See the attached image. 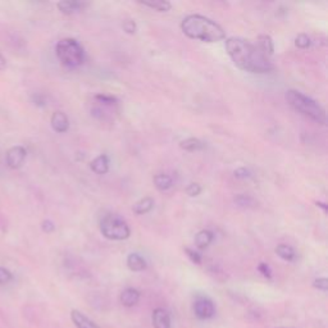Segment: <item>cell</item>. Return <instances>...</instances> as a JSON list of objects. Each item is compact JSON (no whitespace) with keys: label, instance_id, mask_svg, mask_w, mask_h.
Listing matches in <instances>:
<instances>
[{"label":"cell","instance_id":"1","mask_svg":"<svg viewBox=\"0 0 328 328\" xmlns=\"http://www.w3.org/2000/svg\"><path fill=\"white\" fill-rule=\"evenodd\" d=\"M226 50L240 70L249 73H268L273 70V63L260 51L256 44L243 38H228Z\"/></svg>","mask_w":328,"mask_h":328},{"label":"cell","instance_id":"2","mask_svg":"<svg viewBox=\"0 0 328 328\" xmlns=\"http://www.w3.org/2000/svg\"><path fill=\"white\" fill-rule=\"evenodd\" d=\"M181 30L187 38L205 42H218L226 38V32L213 19L202 14H189L183 18Z\"/></svg>","mask_w":328,"mask_h":328},{"label":"cell","instance_id":"3","mask_svg":"<svg viewBox=\"0 0 328 328\" xmlns=\"http://www.w3.org/2000/svg\"><path fill=\"white\" fill-rule=\"evenodd\" d=\"M286 100L295 111L300 112L305 117L310 118L319 124H326V111L316 100L304 95L303 92L296 90H288L286 92Z\"/></svg>","mask_w":328,"mask_h":328},{"label":"cell","instance_id":"4","mask_svg":"<svg viewBox=\"0 0 328 328\" xmlns=\"http://www.w3.org/2000/svg\"><path fill=\"white\" fill-rule=\"evenodd\" d=\"M55 54L63 66L68 68L80 67L85 60V51L79 41L75 39H62L55 46Z\"/></svg>","mask_w":328,"mask_h":328},{"label":"cell","instance_id":"5","mask_svg":"<svg viewBox=\"0 0 328 328\" xmlns=\"http://www.w3.org/2000/svg\"><path fill=\"white\" fill-rule=\"evenodd\" d=\"M100 232L105 239L113 241L127 240L131 235L127 222L121 215L114 213H108L101 218Z\"/></svg>","mask_w":328,"mask_h":328},{"label":"cell","instance_id":"6","mask_svg":"<svg viewBox=\"0 0 328 328\" xmlns=\"http://www.w3.org/2000/svg\"><path fill=\"white\" fill-rule=\"evenodd\" d=\"M26 155L27 152L23 146H13L10 148L5 154V161L8 167L12 169H18L22 167V164L25 163Z\"/></svg>","mask_w":328,"mask_h":328},{"label":"cell","instance_id":"7","mask_svg":"<svg viewBox=\"0 0 328 328\" xmlns=\"http://www.w3.org/2000/svg\"><path fill=\"white\" fill-rule=\"evenodd\" d=\"M194 312L199 319H210L215 314V306L211 300L199 297L194 304Z\"/></svg>","mask_w":328,"mask_h":328},{"label":"cell","instance_id":"8","mask_svg":"<svg viewBox=\"0 0 328 328\" xmlns=\"http://www.w3.org/2000/svg\"><path fill=\"white\" fill-rule=\"evenodd\" d=\"M50 123L54 131L58 133L67 132L70 128V121H68V117L63 112H54L50 118Z\"/></svg>","mask_w":328,"mask_h":328},{"label":"cell","instance_id":"9","mask_svg":"<svg viewBox=\"0 0 328 328\" xmlns=\"http://www.w3.org/2000/svg\"><path fill=\"white\" fill-rule=\"evenodd\" d=\"M152 323L154 328H170V317L167 310L157 308L152 314Z\"/></svg>","mask_w":328,"mask_h":328},{"label":"cell","instance_id":"10","mask_svg":"<svg viewBox=\"0 0 328 328\" xmlns=\"http://www.w3.org/2000/svg\"><path fill=\"white\" fill-rule=\"evenodd\" d=\"M87 5H88L87 3L76 1V0H73V1H71V0H64V1H59V3L57 4L58 9L63 13V14H73V13L82 10Z\"/></svg>","mask_w":328,"mask_h":328},{"label":"cell","instance_id":"11","mask_svg":"<svg viewBox=\"0 0 328 328\" xmlns=\"http://www.w3.org/2000/svg\"><path fill=\"white\" fill-rule=\"evenodd\" d=\"M71 318H72V322L75 323L77 328H100L96 323L91 322L85 314H82L80 310L73 309L71 312Z\"/></svg>","mask_w":328,"mask_h":328},{"label":"cell","instance_id":"12","mask_svg":"<svg viewBox=\"0 0 328 328\" xmlns=\"http://www.w3.org/2000/svg\"><path fill=\"white\" fill-rule=\"evenodd\" d=\"M92 172L96 174H105L109 170V158L107 154H100L94 159L90 164Z\"/></svg>","mask_w":328,"mask_h":328},{"label":"cell","instance_id":"13","mask_svg":"<svg viewBox=\"0 0 328 328\" xmlns=\"http://www.w3.org/2000/svg\"><path fill=\"white\" fill-rule=\"evenodd\" d=\"M139 300L140 292L136 290V288H132V287L126 288V290L121 293V303H122L123 306H127V308H131V306L136 305V304L139 303Z\"/></svg>","mask_w":328,"mask_h":328},{"label":"cell","instance_id":"14","mask_svg":"<svg viewBox=\"0 0 328 328\" xmlns=\"http://www.w3.org/2000/svg\"><path fill=\"white\" fill-rule=\"evenodd\" d=\"M256 46L260 49L265 57L271 58L275 53V44H273V40L269 35H260L256 41Z\"/></svg>","mask_w":328,"mask_h":328},{"label":"cell","instance_id":"15","mask_svg":"<svg viewBox=\"0 0 328 328\" xmlns=\"http://www.w3.org/2000/svg\"><path fill=\"white\" fill-rule=\"evenodd\" d=\"M127 267L132 272H141L146 268L145 259L137 252H131L127 256Z\"/></svg>","mask_w":328,"mask_h":328},{"label":"cell","instance_id":"16","mask_svg":"<svg viewBox=\"0 0 328 328\" xmlns=\"http://www.w3.org/2000/svg\"><path fill=\"white\" fill-rule=\"evenodd\" d=\"M214 240V234L209 230H202L199 231L195 236V245L199 247L200 250L206 249L211 243Z\"/></svg>","mask_w":328,"mask_h":328},{"label":"cell","instance_id":"17","mask_svg":"<svg viewBox=\"0 0 328 328\" xmlns=\"http://www.w3.org/2000/svg\"><path fill=\"white\" fill-rule=\"evenodd\" d=\"M154 208V199L153 198H144V199L139 200L137 203H135L132 206V210L135 214L137 215H142L146 214L149 211L152 210Z\"/></svg>","mask_w":328,"mask_h":328},{"label":"cell","instance_id":"18","mask_svg":"<svg viewBox=\"0 0 328 328\" xmlns=\"http://www.w3.org/2000/svg\"><path fill=\"white\" fill-rule=\"evenodd\" d=\"M276 254L286 262H293L296 260V252L293 250L292 246L286 245V244H280L276 247Z\"/></svg>","mask_w":328,"mask_h":328},{"label":"cell","instance_id":"19","mask_svg":"<svg viewBox=\"0 0 328 328\" xmlns=\"http://www.w3.org/2000/svg\"><path fill=\"white\" fill-rule=\"evenodd\" d=\"M180 148L182 149V150H186V152H199V150L205 149V144L199 139L189 137V139L181 141Z\"/></svg>","mask_w":328,"mask_h":328},{"label":"cell","instance_id":"20","mask_svg":"<svg viewBox=\"0 0 328 328\" xmlns=\"http://www.w3.org/2000/svg\"><path fill=\"white\" fill-rule=\"evenodd\" d=\"M153 182H154V186L159 190V191H165V190L170 189L172 185H173V180L172 177L168 176V174H155L154 178H153Z\"/></svg>","mask_w":328,"mask_h":328},{"label":"cell","instance_id":"21","mask_svg":"<svg viewBox=\"0 0 328 328\" xmlns=\"http://www.w3.org/2000/svg\"><path fill=\"white\" fill-rule=\"evenodd\" d=\"M144 6H148L150 9H154L157 12H168L172 8V4L167 0H154V1H140Z\"/></svg>","mask_w":328,"mask_h":328},{"label":"cell","instance_id":"22","mask_svg":"<svg viewBox=\"0 0 328 328\" xmlns=\"http://www.w3.org/2000/svg\"><path fill=\"white\" fill-rule=\"evenodd\" d=\"M235 204L239 206V208L243 209H249L252 208L255 205V200L254 198H251L250 195H245V194H240V195H236V198L234 199Z\"/></svg>","mask_w":328,"mask_h":328},{"label":"cell","instance_id":"23","mask_svg":"<svg viewBox=\"0 0 328 328\" xmlns=\"http://www.w3.org/2000/svg\"><path fill=\"white\" fill-rule=\"evenodd\" d=\"M95 100L100 103V104L105 105V107H113V105H117L118 100L114 96L111 95H105V94H99L95 96Z\"/></svg>","mask_w":328,"mask_h":328},{"label":"cell","instance_id":"24","mask_svg":"<svg viewBox=\"0 0 328 328\" xmlns=\"http://www.w3.org/2000/svg\"><path fill=\"white\" fill-rule=\"evenodd\" d=\"M312 44V40L306 34H299L295 39V45H296L299 49H308Z\"/></svg>","mask_w":328,"mask_h":328},{"label":"cell","instance_id":"25","mask_svg":"<svg viewBox=\"0 0 328 328\" xmlns=\"http://www.w3.org/2000/svg\"><path fill=\"white\" fill-rule=\"evenodd\" d=\"M123 31L126 32V34H129V35H133L137 30V26H136V22L133 19H126V21H123L122 23Z\"/></svg>","mask_w":328,"mask_h":328},{"label":"cell","instance_id":"26","mask_svg":"<svg viewBox=\"0 0 328 328\" xmlns=\"http://www.w3.org/2000/svg\"><path fill=\"white\" fill-rule=\"evenodd\" d=\"M202 190L203 189L199 183L193 182V183H190L189 186L186 187V194L189 196H191V198H195V196H199L200 194H202Z\"/></svg>","mask_w":328,"mask_h":328},{"label":"cell","instance_id":"27","mask_svg":"<svg viewBox=\"0 0 328 328\" xmlns=\"http://www.w3.org/2000/svg\"><path fill=\"white\" fill-rule=\"evenodd\" d=\"M185 252H186L187 256H189L191 262L195 263V264H202V255H200L199 252L195 251V250L193 249H189V247L185 249Z\"/></svg>","mask_w":328,"mask_h":328},{"label":"cell","instance_id":"28","mask_svg":"<svg viewBox=\"0 0 328 328\" xmlns=\"http://www.w3.org/2000/svg\"><path fill=\"white\" fill-rule=\"evenodd\" d=\"M13 280V275L8 269L0 267V285H5Z\"/></svg>","mask_w":328,"mask_h":328},{"label":"cell","instance_id":"29","mask_svg":"<svg viewBox=\"0 0 328 328\" xmlns=\"http://www.w3.org/2000/svg\"><path fill=\"white\" fill-rule=\"evenodd\" d=\"M234 174L236 178H240V180H246V178H250V177H251V172L245 167H240L237 168V169H235Z\"/></svg>","mask_w":328,"mask_h":328},{"label":"cell","instance_id":"30","mask_svg":"<svg viewBox=\"0 0 328 328\" xmlns=\"http://www.w3.org/2000/svg\"><path fill=\"white\" fill-rule=\"evenodd\" d=\"M313 286L316 287V288H318V290L327 291L328 290V280L326 277L317 278V280H314V282H313Z\"/></svg>","mask_w":328,"mask_h":328},{"label":"cell","instance_id":"31","mask_svg":"<svg viewBox=\"0 0 328 328\" xmlns=\"http://www.w3.org/2000/svg\"><path fill=\"white\" fill-rule=\"evenodd\" d=\"M258 271L260 272V273H262L265 278H268V280H271L272 278V271H271V268H269L268 264H265V263H260V264L258 265Z\"/></svg>","mask_w":328,"mask_h":328},{"label":"cell","instance_id":"32","mask_svg":"<svg viewBox=\"0 0 328 328\" xmlns=\"http://www.w3.org/2000/svg\"><path fill=\"white\" fill-rule=\"evenodd\" d=\"M41 228H42V231L46 232V234H51V232L55 230V226H54L53 222L49 221V219H46V221H44L42 223H41Z\"/></svg>","mask_w":328,"mask_h":328},{"label":"cell","instance_id":"33","mask_svg":"<svg viewBox=\"0 0 328 328\" xmlns=\"http://www.w3.org/2000/svg\"><path fill=\"white\" fill-rule=\"evenodd\" d=\"M32 100H34V103H35L36 105H39V107H44L45 105V99L44 96H41V95H34Z\"/></svg>","mask_w":328,"mask_h":328},{"label":"cell","instance_id":"34","mask_svg":"<svg viewBox=\"0 0 328 328\" xmlns=\"http://www.w3.org/2000/svg\"><path fill=\"white\" fill-rule=\"evenodd\" d=\"M5 66H6L5 59H4L3 55H1V54H0V71H3L4 68H5Z\"/></svg>","mask_w":328,"mask_h":328},{"label":"cell","instance_id":"35","mask_svg":"<svg viewBox=\"0 0 328 328\" xmlns=\"http://www.w3.org/2000/svg\"><path fill=\"white\" fill-rule=\"evenodd\" d=\"M316 204H317V206H319V208H322L325 211H327V206H326V204H323V203H319V202H317Z\"/></svg>","mask_w":328,"mask_h":328},{"label":"cell","instance_id":"36","mask_svg":"<svg viewBox=\"0 0 328 328\" xmlns=\"http://www.w3.org/2000/svg\"><path fill=\"white\" fill-rule=\"evenodd\" d=\"M280 328H285V327H280Z\"/></svg>","mask_w":328,"mask_h":328}]
</instances>
